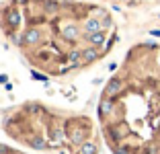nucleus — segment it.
Returning a JSON list of instances; mask_svg holds the SVG:
<instances>
[{
  "instance_id": "2",
  "label": "nucleus",
  "mask_w": 160,
  "mask_h": 154,
  "mask_svg": "<svg viewBox=\"0 0 160 154\" xmlns=\"http://www.w3.org/2000/svg\"><path fill=\"white\" fill-rule=\"evenodd\" d=\"M10 113L17 115L14 111ZM17 117L27 123L23 127H8V131L29 148L58 154H99V144L90 138V121L84 117L60 119L37 103L25 105Z\"/></svg>"
},
{
  "instance_id": "3",
  "label": "nucleus",
  "mask_w": 160,
  "mask_h": 154,
  "mask_svg": "<svg viewBox=\"0 0 160 154\" xmlns=\"http://www.w3.org/2000/svg\"><path fill=\"white\" fill-rule=\"evenodd\" d=\"M0 154H19V152H14V150L6 144H0Z\"/></svg>"
},
{
  "instance_id": "1",
  "label": "nucleus",
  "mask_w": 160,
  "mask_h": 154,
  "mask_svg": "<svg viewBox=\"0 0 160 154\" xmlns=\"http://www.w3.org/2000/svg\"><path fill=\"white\" fill-rule=\"evenodd\" d=\"M119 90L101 95L99 117L113 154H160V47L146 41L129 56Z\"/></svg>"
},
{
  "instance_id": "4",
  "label": "nucleus",
  "mask_w": 160,
  "mask_h": 154,
  "mask_svg": "<svg viewBox=\"0 0 160 154\" xmlns=\"http://www.w3.org/2000/svg\"><path fill=\"white\" fill-rule=\"evenodd\" d=\"M152 35H160V31H152Z\"/></svg>"
}]
</instances>
